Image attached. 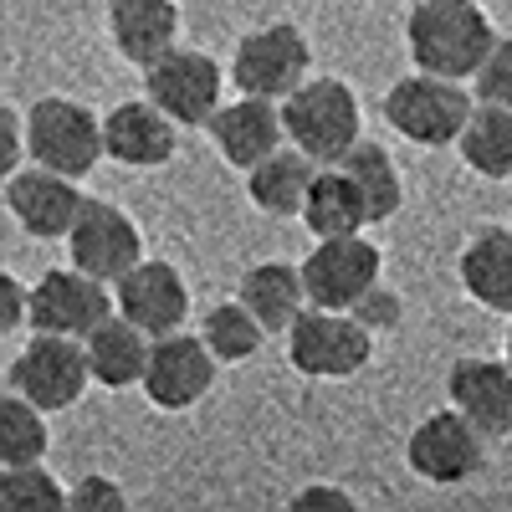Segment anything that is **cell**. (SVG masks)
I'll return each instance as SVG.
<instances>
[{
	"mask_svg": "<svg viewBox=\"0 0 512 512\" xmlns=\"http://www.w3.org/2000/svg\"><path fill=\"white\" fill-rule=\"evenodd\" d=\"M405 47L420 72L472 82L497 47V31L492 16L482 11V0H410Z\"/></svg>",
	"mask_w": 512,
	"mask_h": 512,
	"instance_id": "cell-1",
	"label": "cell"
},
{
	"mask_svg": "<svg viewBox=\"0 0 512 512\" xmlns=\"http://www.w3.org/2000/svg\"><path fill=\"white\" fill-rule=\"evenodd\" d=\"M287 144L313 154L318 164H344L364 139V108L344 77H308L292 98H282Z\"/></svg>",
	"mask_w": 512,
	"mask_h": 512,
	"instance_id": "cell-2",
	"label": "cell"
},
{
	"mask_svg": "<svg viewBox=\"0 0 512 512\" xmlns=\"http://www.w3.org/2000/svg\"><path fill=\"white\" fill-rule=\"evenodd\" d=\"M472 108H477V93H466V82L441 77V72H420V67L405 72L400 82H390V93H384V123L420 149L456 144Z\"/></svg>",
	"mask_w": 512,
	"mask_h": 512,
	"instance_id": "cell-3",
	"label": "cell"
},
{
	"mask_svg": "<svg viewBox=\"0 0 512 512\" xmlns=\"http://www.w3.org/2000/svg\"><path fill=\"white\" fill-rule=\"evenodd\" d=\"M287 338V364L308 379H354L374 359V328L349 308H303Z\"/></svg>",
	"mask_w": 512,
	"mask_h": 512,
	"instance_id": "cell-4",
	"label": "cell"
},
{
	"mask_svg": "<svg viewBox=\"0 0 512 512\" xmlns=\"http://www.w3.org/2000/svg\"><path fill=\"white\" fill-rule=\"evenodd\" d=\"M26 154L47 169H62V175L82 180L93 175L98 159H108V144H103V118L77 103V98H36L26 108Z\"/></svg>",
	"mask_w": 512,
	"mask_h": 512,
	"instance_id": "cell-5",
	"label": "cell"
},
{
	"mask_svg": "<svg viewBox=\"0 0 512 512\" xmlns=\"http://www.w3.org/2000/svg\"><path fill=\"white\" fill-rule=\"evenodd\" d=\"M313 77V47L303 26L292 21H267L236 41L231 52V82L251 98H292Z\"/></svg>",
	"mask_w": 512,
	"mask_h": 512,
	"instance_id": "cell-6",
	"label": "cell"
},
{
	"mask_svg": "<svg viewBox=\"0 0 512 512\" xmlns=\"http://www.w3.org/2000/svg\"><path fill=\"white\" fill-rule=\"evenodd\" d=\"M405 461L420 482L431 487H461L482 472L487 461V436L466 420L456 405L446 410H431L405 441Z\"/></svg>",
	"mask_w": 512,
	"mask_h": 512,
	"instance_id": "cell-7",
	"label": "cell"
},
{
	"mask_svg": "<svg viewBox=\"0 0 512 512\" xmlns=\"http://www.w3.org/2000/svg\"><path fill=\"white\" fill-rule=\"evenodd\" d=\"M88 384H93L88 349H82V338H67V333H36L11 359V390L36 400L47 415L72 410Z\"/></svg>",
	"mask_w": 512,
	"mask_h": 512,
	"instance_id": "cell-8",
	"label": "cell"
},
{
	"mask_svg": "<svg viewBox=\"0 0 512 512\" xmlns=\"http://www.w3.org/2000/svg\"><path fill=\"white\" fill-rule=\"evenodd\" d=\"M216 369H221V359L210 354L205 333H185V328H175V333L154 338L149 374H144L139 390H144V400H149L154 410H164V415H185V410H195L210 390H216Z\"/></svg>",
	"mask_w": 512,
	"mask_h": 512,
	"instance_id": "cell-9",
	"label": "cell"
},
{
	"mask_svg": "<svg viewBox=\"0 0 512 512\" xmlns=\"http://www.w3.org/2000/svg\"><path fill=\"white\" fill-rule=\"evenodd\" d=\"M118 313L113 282L72 267H52L41 272L31 287V328L36 333H67V338H88L103 318Z\"/></svg>",
	"mask_w": 512,
	"mask_h": 512,
	"instance_id": "cell-10",
	"label": "cell"
},
{
	"mask_svg": "<svg viewBox=\"0 0 512 512\" xmlns=\"http://www.w3.org/2000/svg\"><path fill=\"white\" fill-rule=\"evenodd\" d=\"M144 93L175 118L180 128H205L221 108V93H226V72L210 52H195V47H175L164 52L154 67H144Z\"/></svg>",
	"mask_w": 512,
	"mask_h": 512,
	"instance_id": "cell-11",
	"label": "cell"
},
{
	"mask_svg": "<svg viewBox=\"0 0 512 512\" xmlns=\"http://www.w3.org/2000/svg\"><path fill=\"white\" fill-rule=\"evenodd\" d=\"M6 205H11V216L26 226V236H36V241H67V231L77 226L88 195H82V185L72 175L31 159V164H21V169L6 175Z\"/></svg>",
	"mask_w": 512,
	"mask_h": 512,
	"instance_id": "cell-12",
	"label": "cell"
},
{
	"mask_svg": "<svg viewBox=\"0 0 512 512\" xmlns=\"http://www.w3.org/2000/svg\"><path fill=\"white\" fill-rule=\"evenodd\" d=\"M379 267H384V256H379V246L364 231L323 236L303 256V282H308L313 308H354L359 297L379 282Z\"/></svg>",
	"mask_w": 512,
	"mask_h": 512,
	"instance_id": "cell-13",
	"label": "cell"
},
{
	"mask_svg": "<svg viewBox=\"0 0 512 512\" xmlns=\"http://www.w3.org/2000/svg\"><path fill=\"white\" fill-rule=\"evenodd\" d=\"M67 251H72V262L82 272H93L103 282H118L128 267L144 262V231H139V221L128 216L123 205L88 195L77 226L67 231Z\"/></svg>",
	"mask_w": 512,
	"mask_h": 512,
	"instance_id": "cell-14",
	"label": "cell"
},
{
	"mask_svg": "<svg viewBox=\"0 0 512 512\" xmlns=\"http://www.w3.org/2000/svg\"><path fill=\"white\" fill-rule=\"evenodd\" d=\"M103 144H108V159L123 169H159L180 149V123L144 93L103 113Z\"/></svg>",
	"mask_w": 512,
	"mask_h": 512,
	"instance_id": "cell-15",
	"label": "cell"
},
{
	"mask_svg": "<svg viewBox=\"0 0 512 512\" xmlns=\"http://www.w3.org/2000/svg\"><path fill=\"white\" fill-rule=\"evenodd\" d=\"M113 297H118V313L134 318L154 338L185 328V318H190V282L180 277L175 262H149L144 256L139 267H128L113 282Z\"/></svg>",
	"mask_w": 512,
	"mask_h": 512,
	"instance_id": "cell-16",
	"label": "cell"
},
{
	"mask_svg": "<svg viewBox=\"0 0 512 512\" xmlns=\"http://www.w3.org/2000/svg\"><path fill=\"white\" fill-rule=\"evenodd\" d=\"M205 128H210V139H216L221 159L231 169H241V175H246L251 164H262L272 149L287 144V123H282V103L277 98L241 93L236 103H221L216 118H210Z\"/></svg>",
	"mask_w": 512,
	"mask_h": 512,
	"instance_id": "cell-17",
	"label": "cell"
},
{
	"mask_svg": "<svg viewBox=\"0 0 512 512\" xmlns=\"http://www.w3.org/2000/svg\"><path fill=\"white\" fill-rule=\"evenodd\" d=\"M446 390H451V405L487 441L512 436V364L507 359H456L446 374Z\"/></svg>",
	"mask_w": 512,
	"mask_h": 512,
	"instance_id": "cell-18",
	"label": "cell"
},
{
	"mask_svg": "<svg viewBox=\"0 0 512 512\" xmlns=\"http://www.w3.org/2000/svg\"><path fill=\"white\" fill-rule=\"evenodd\" d=\"M180 0H108V41L123 62L154 67L180 47Z\"/></svg>",
	"mask_w": 512,
	"mask_h": 512,
	"instance_id": "cell-19",
	"label": "cell"
},
{
	"mask_svg": "<svg viewBox=\"0 0 512 512\" xmlns=\"http://www.w3.org/2000/svg\"><path fill=\"white\" fill-rule=\"evenodd\" d=\"M82 349H88V364H93V384H103V390H128V384H144V374H149L154 333H144L134 318L113 313L82 338Z\"/></svg>",
	"mask_w": 512,
	"mask_h": 512,
	"instance_id": "cell-20",
	"label": "cell"
},
{
	"mask_svg": "<svg viewBox=\"0 0 512 512\" xmlns=\"http://www.w3.org/2000/svg\"><path fill=\"white\" fill-rule=\"evenodd\" d=\"M456 277L477 308L512 313V226H487L456 256Z\"/></svg>",
	"mask_w": 512,
	"mask_h": 512,
	"instance_id": "cell-21",
	"label": "cell"
},
{
	"mask_svg": "<svg viewBox=\"0 0 512 512\" xmlns=\"http://www.w3.org/2000/svg\"><path fill=\"white\" fill-rule=\"evenodd\" d=\"M318 169L323 164L313 154H303L297 144H282L262 164L246 169V195L262 216H303V200L318 180Z\"/></svg>",
	"mask_w": 512,
	"mask_h": 512,
	"instance_id": "cell-22",
	"label": "cell"
},
{
	"mask_svg": "<svg viewBox=\"0 0 512 512\" xmlns=\"http://www.w3.org/2000/svg\"><path fill=\"white\" fill-rule=\"evenodd\" d=\"M236 297L267 323V333H287L297 323V313L313 308L308 297V282H303V262H256L241 272L236 282Z\"/></svg>",
	"mask_w": 512,
	"mask_h": 512,
	"instance_id": "cell-23",
	"label": "cell"
},
{
	"mask_svg": "<svg viewBox=\"0 0 512 512\" xmlns=\"http://www.w3.org/2000/svg\"><path fill=\"white\" fill-rule=\"evenodd\" d=\"M303 226L313 231V241L323 236H354L369 226V210H364V195L354 185V175L344 164H323L318 180L303 200Z\"/></svg>",
	"mask_w": 512,
	"mask_h": 512,
	"instance_id": "cell-24",
	"label": "cell"
},
{
	"mask_svg": "<svg viewBox=\"0 0 512 512\" xmlns=\"http://www.w3.org/2000/svg\"><path fill=\"white\" fill-rule=\"evenodd\" d=\"M461 159L472 175L482 180H512V108L477 98L472 118H466L461 139H456Z\"/></svg>",
	"mask_w": 512,
	"mask_h": 512,
	"instance_id": "cell-25",
	"label": "cell"
},
{
	"mask_svg": "<svg viewBox=\"0 0 512 512\" xmlns=\"http://www.w3.org/2000/svg\"><path fill=\"white\" fill-rule=\"evenodd\" d=\"M344 169L354 175V185H359V195H364L369 226L400 216V205H405V175H400V164H395L390 149L374 144V139H359V144L349 149Z\"/></svg>",
	"mask_w": 512,
	"mask_h": 512,
	"instance_id": "cell-26",
	"label": "cell"
},
{
	"mask_svg": "<svg viewBox=\"0 0 512 512\" xmlns=\"http://www.w3.org/2000/svg\"><path fill=\"white\" fill-rule=\"evenodd\" d=\"M200 333H205V344H210V354H216L221 364H246V359H256L262 354V344H267V323L256 318L241 297H226V303H216V308H205V323H200Z\"/></svg>",
	"mask_w": 512,
	"mask_h": 512,
	"instance_id": "cell-27",
	"label": "cell"
},
{
	"mask_svg": "<svg viewBox=\"0 0 512 512\" xmlns=\"http://www.w3.org/2000/svg\"><path fill=\"white\" fill-rule=\"evenodd\" d=\"M47 446H52L47 410L26 400L21 390H6V400H0V466H31L47 456Z\"/></svg>",
	"mask_w": 512,
	"mask_h": 512,
	"instance_id": "cell-28",
	"label": "cell"
},
{
	"mask_svg": "<svg viewBox=\"0 0 512 512\" xmlns=\"http://www.w3.org/2000/svg\"><path fill=\"white\" fill-rule=\"evenodd\" d=\"M0 507L6 512H67V487L52 472H41V461L6 466V477H0Z\"/></svg>",
	"mask_w": 512,
	"mask_h": 512,
	"instance_id": "cell-29",
	"label": "cell"
},
{
	"mask_svg": "<svg viewBox=\"0 0 512 512\" xmlns=\"http://www.w3.org/2000/svg\"><path fill=\"white\" fill-rule=\"evenodd\" d=\"M472 93L487 98V103L512 108V36H497L492 57H487V62L477 67V77H472Z\"/></svg>",
	"mask_w": 512,
	"mask_h": 512,
	"instance_id": "cell-30",
	"label": "cell"
},
{
	"mask_svg": "<svg viewBox=\"0 0 512 512\" xmlns=\"http://www.w3.org/2000/svg\"><path fill=\"white\" fill-rule=\"evenodd\" d=\"M118 507H128V497L103 472H88L77 487H67V512H118Z\"/></svg>",
	"mask_w": 512,
	"mask_h": 512,
	"instance_id": "cell-31",
	"label": "cell"
},
{
	"mask_svg": "<svg viewBox=\"0 0 512 512\" xmlns=\"http://www.w3.org/2000/svg\"><path fill=\"white\" fill-rule=\"evenodd\" d=\"M349 313H359L374 333H384V328H395V323H400V297H395L390 287H384V282H374V287L359 297V303H354Z\"/></svg>",
	"mask_w": 512,
	"mask_h": 512,
	"instance_id": "cell-32",
	"label": "cell"
},
{
	"mask_svg": "<svg viewBox=\"0 0 512 512\" xmlns=\"http://www.w3.org/2000/svg\"><path fill=\"white\" fill-rule=\"evenodd\" d=\"M26 323H31V287L16 272H6V277H0V328L16 333Z\"/></svg>",
	"mask_w": 512,
	"mask_h": 512,
	"instance_id": "cell-33",
	"label": "cell"
},
{
	"mask_svg": "<svg viewBox=\"0 0 512 512\" xmlns=\"http://www.w3.org/2000/svg\"><path fill=\"white\" fill-rule=\"evenodd\" d=\"M292 507H338V512H354V497L344 487H328V482H313L292 497Z\"/></svg>",
	"mask_w": 512,
	"mask_h": 512,
	"instance_id": "cell-34",
	"label": "cell"
},
{
	"mask_svg": "<svg viewBox=\"0 0 512 512\" xmlns=\"http://www.w3.org/2000/svg\"><path fill=\"white\" fill-rule=\"evenodd\" d=\"M502 349H507V354H502V359H507V364H512V313H507V338H502Z\"/></svg>",
	"mask_w": 512,
	"mask_h": 512,
	"instance_id": "cell-35",
	"label": "cell"
}]
</instances>
